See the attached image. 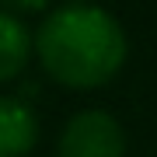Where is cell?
<instances>
[{
  "mask_svg": "<svg viewBox=\"0 0 157 157\" xmlns=\"http://www.w3.org/2000/svg\"><path fill=\"white\" fill-rule=\"evenodd\" d=\"M39 63L56 84L91 91L101 87L122 70L129 42L122 25L94 4L56 7L32 39Z\"/></svg>",
  "mask_w": 157,
  "mask_h": 157,
  "instance_id": "obj_1",
  "label": "cell"
},
{
  "mask_svg": "<svg viewBox=\"0 0 157 157\" xmlns=\"http://www.w3.org/2000/svg\"><path fill=\"white\" fill-rule=\"evenodd\" d=\"M39 143V119L21 98L0 94V157H25Z\"/></svg>",
  "mask_w": 157,
  "mask_h": 157,
  "instance_id": "obj_3",
  "label": "cell"
},
{
  "mask_svg": "<svg viewBox=\"0 0 157 157\" xmlns=\"http://www.w3.org/2000/svg\"><path fill=\"white\" fill-rule=\"evenodd\" d=\"M59 157H126V133L112 112H77L59 133Z\"/></svg>",
  "mask_w": 157,
  "mask_h": 157,
  "instance_id": "obj_2",
  "label": "cell"
},
{
  "mask_svg": "<svg viewBox=\"0 0 157 157\" xmlns=\"http://www.w3.org/2000/svg\"><path fill=\"white\" fill-rule=\"evenodd\" d=\"M32 56V35L21 25V17L0 11V84L14 80L17 73L28 67Z\"/></svg>",
  "mask_w": 157,
  "mask_h": 157,
  "instance_id": "obj_4",
  "label": "cell"
},
{
  "mask_svg": "<svg viewBox=\"0 0 157 157\" xmlns=\"http://www.w3.org/2000/svg\"><path fill=\"white\" fill-rule=\"evenodd\" d=\"M7 11H45L49 0H0Z\"/></svg>",
  "mask_w": 157,
  "mask_h": 157,
  "instance_id": "obj_5",
  "label": "cell"
}]
</instances>
